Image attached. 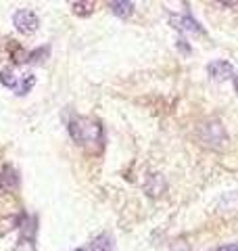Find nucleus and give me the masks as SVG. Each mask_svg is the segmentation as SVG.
<instances>
[{
	"mask_svg": "<svg viewBox=\"0 0 238 251\" xmlns=\"http://www.w3.org/2000/svg\"><path fill=\"white\" fill-rule=\"evenodd\" d=\"M69 136L73 138V143L84 147L86 151L96 153L102 149L105 143V134H102V126L92 120V117H71L69 120Z\"/></svg>",
	"mask_w": 238,
	"mask_h": 251,
	"instance_id": "1",
	"label": "nucleus"
},
{
	"mask_svg": "<svg viewBox=\"0 0 238 251\" xmlns=\"http://www.w3.org/2000/svg\"><path fill=\"white\" fill-rule=\"evenodd\" d=\"M0 82H2L6 88H11L15 94L23 97V94H27L34 88L36 77H34V74L23 67H6L0 72Z\"/></svg>",
	"mask_w": 238,
	"mask_h": 251,
	"instance_id": "2",
	"label": "nucleus"
},
{
	"mask_svg": "<svg viewBox=\"0 0 238 251\" xmlns=\"http://www.w3.org/2000/svg\"><path fill=\"white\" fill-rule=\"evenodd\" d=\"M198 136H201L203 145H207L211 149H224L228 143V134H226V128L221 126V122L217 120H209L205 122L201 128H198Z\"/></svg>",
	"mask_w": 238,
	"mask_h": 251,
	"instance_id": "3",
	"label": "nucleus"
},
{
	"mask_svg": "<svg viewBox=\"0 0 238 251\" xmlns=\"http://www.w3.org/2000/svg\"><path fill=\"white\" fill-rule=\"evenodd\" d=\"M13 23L21 34H34V31L38 29V25H40V19L31 9H19L13 15Z\"/></svg>",
	"mask_w": 238,
	"mask_h": 251,
	"instance_id": "4",
	"label": "nucleus"
},
{
	"mask_svg": "<svg viewBox=\"0 0 238 251\" xmlns=\"http://www.w3.org/2000/svg\"><path fill=\"white\" fill-rule=\"evenodd\" d=\"M207 72L209 75L213 77V80H228V77H232V65H230L228 61L224 59H219V61H213L207 65Z\"/></svg>",
	"mask_w": 238,
	"mask_h": 251,
	"instance_id": "5",
	"label": "nucleus"
},
{
	"mask_svg": "<svg viewBox=\"0 0 238 251\" xmlns=\"http://www.w3.org/2000/svg\"><path fill=\"white\" fill-rule=\"evenodd\" d=\"M109 9L113 15H117V17L125 19L134 13V2H130V0H115V2H109Z\"/></svg>",
	"mask_w": 238,
	"mask_h": 251,
	"instance_id": "6",
	"label": "nucleus"
},
{
	"mask_svg": "<svg viewBox=\"0 0 238 251\" xmlns=\"http://www.w3.org/2000/svg\"><path fill=\"white\" fill-rule=\"evenodd\" d=\"M144 191L150 195V197H157V195H161L165 191V180L161 174H153L148 176L146 184H144Z\"/></svg>",
	"mask_w": 238,
	"mask_h": 251,
	"instance_id": "7",
	"label": "nucleus"
},
{
	"mask_svg": "<svg viewBox=\"0 0 238 251\" xmlns=\"http://www.w3.org/2000/svg\"><path fill=\"white\" fill-rule=\"evenodd\" d=\"M115 249V243H113V237L111 234H98L96 239L90 243V251H113Z\"/></svg>",
	"mask_w": 238,
	"mask_h": 251,
	"instance_id": "8",
	"label": "nucleus"
},
{
	"mask_svg": "<svg viewBox=\"0 0 238 251\" xmlns=\"http://www.w3.org/2000/svg\"><path fill=\"white\" fill-rule=\"evenodd\" d=\"M19 184V176L17 172H15L13 168H4L2 170V176H0V186H2V191L6 188V191H11V188H17Z\"/></svg>",
	"mask_w": 238,
	"mask_h": 251,
	"instance_id": "9",
	"label": "nucleus"
},
{
	"mask_svg": "<svg viewBox=\"0 0 238 251\" xmlns=\"http://www.w3.org/2000/svg\"><path fill=\"white\" fill-rule=\"evenodd\" d=\"M173 23H176V27L180 29V31H203L201 29V25L192 19V17H180V19H173Z\"/></svg>",
	"mask_w": 238,
	"mask_h": 251,
	"instance_id": "10",
	"label": "nucleus"
},
{
	"mask_svg": "<svg viewBox=\"0 0 238 251\" xmlns=\"http://www.w3.org/2000/svg\"><path fill=\"white\" fill-rule=\"evenodd\" d=\"M71 6H73V11H75L77 15H90L94 4H92V2H73Z\"/></svg>",
	"mask_w": 238,
	"mask_h": 251,
	"instance_id": "11",
	"label": "nucleus"
},
{
	"mask_svg": "<svg viewBox=\"0 0 238 251\" xmlns=\"http://www.w3.org/2000/svg\"><path fill=\"white\" fill-rule=\"evenodd\" d=\"M15 251H36V245L31 243V239H21V243L17 245Z\"/></svg>",
	"mask_w": 238,
	"mask_h": 251,
	"instance_id": "12",
	"label": "nucleus"
},
{
	"mask_svg": "<svg viewBox=\"0 0 238 251\" xmlns=\"http://www.w3.org/2000/svg\"><path fill=\"white\" fill-rule=\"evenodd\" d=\"M215 251H238V243H232V245H224V247H217Z\"/></svg>",
	"mask_w": 238,
	"mask_h": 251,
	"instance_id": "13",
	"label": "nucleus"
},
{
	"mask_svg": "<svg viewBox=\"0 0 238 251\" xmlns=\"http://www.w3.org/2000/svg\"><path fill=\"white\" fill-rule=\"evenodd\" d=\"M232 82H234V90L238 92V74H236V75H232Z\"/></svg>",
	"mask_w": 238,
	"mask_h": 251,
	"instance_id": "14",
	"label": "nucleus"
}]
</instances>
